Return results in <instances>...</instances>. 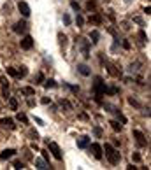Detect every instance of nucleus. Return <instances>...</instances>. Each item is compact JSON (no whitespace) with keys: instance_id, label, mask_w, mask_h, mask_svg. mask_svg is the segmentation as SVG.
<instances>
[{"instance_id":"nucleus-1","label":"nucleus","mask_w":151,"mask_h":170,"mask_svg":"<svg viewBox=\"0 0 151 170\" xmlns=\"http://www.w3.org/2000/svg\"><path fill=\"white\" fill-rule=\"evenodd\" d=\"M102 152H106V158L109 160V163H111V165H118V163H119V160H121L119 151H118L116 147H113L111 144H106V146L102 147Z\"/></svg>"},{"instance_id":"nucleus-2","label":"nucleus","mask_w":151,"mask_h":170,"mask_svg":"<svg viewBox=\"0 0 151 170\" xmlns=\"http://www.w3.org/2000/svg\"><path fill=\"white\" fill-rule=\"evenodd\" d=\"M106 90H107V86H106V82L102 81V77H95V82H93L95 96H102V95L106 93Z\"/></svg>"},{"instance_id":"nucleus-3","label":"nucleus","mask_w":151,"mask_h":170,"mask_svg":"<svg viewBox=\"0 0 151 170\" xmlns=\"http://www.w3.org/2000/svg\"><path fill=\"white\" fill-rule=\"evenodd\" d=\"M48 147H49V151H51V154L56 158L58 161L60 160H63V154H62V149H60V146H58L56 142H48Z\"/></svg>"},{"instance_id":"nucleus-4","label":"nucleus","mask_w":151,"mask_h":170,"mask_svg":"<svg viewBox=\"0 0 151 170\" xmlns=\"http://www.w3.org/2000/svg\"><path fill=\"white\" fill-rule=\"evenodd\" d=\"M76 42L81 46V49H83V56L90 58V40H86V39H76Z\"/></svg>"},{"instance_id":"nucleus-5","label":"nucleus","mask_w":151,"mask_h":170,"mask_svg":"<svg viewBox=\"0 0 151 170\" xmlns=\"http://www.w3.org/2000/svg\"><path fill=\"white\" fill-rule=\"evenodd\" d=\"M18 9H19V12H21L25 18H28V16L32 14V11H30V5H28L25 0H19V2H18Z\"/></svg>"},{"instance_id":"nucleus-6","label":"nucleus","mask_w":151,"mask_h":170,"mask_svg":"<svg viewBox=\"0 0 151 170\" xmlns=\"http://www.w3.org/2000/svg\"><path fill=\"white\" fill-rule=\"evenodd\" d=\"M19 44H21V49H26V51H28V49L34 47V39L30 37V35H25V37L21 39Z\"/></svg>"},{"instance_id":"nucleus-7","label":"nucleus","mask_w":151,"mask_h":170,"mask_svg":"<svg viewBox=\"0 0 151 170\" xmlns=\"http://www.w3.org/2000/svg\"><path fill=\"white\" fill-rule=\"evenodd\" d=\"M133 137H135V140H137V144L141 146V147H144L148 142H146V137H144V133L139 132V130H133Z\"/></svg>"},{"instance_id":"nucleus-8","label":"nucleus","mask_w":151,"mask_h":170,"mask_svg":"<svg viewBox=\"0 0 151 170\" xmlns=\"http://www.w3.org/2000/svg\"><path fill=\"white\" fill-rule=\"evenodd\" d=\"M90 147V151L93 152V156L97 160H102V146L100 144H92V146H88Z\"/></svg>"},{"instance_id":"nucleus-9","label":"nucleus","mask_w":151,"mask_h":170,"mask_svg":"<svg viewBox=\"0 0 151 170\" xmlns=\"http://www.w3.org/2000/svg\"><path fill=\"white\" fill-rule=\"evenodd\" d=\"M88 146H90V137L83 135V137L77 139V147H79V149H86Z\"/></svg>"},{"instance_id":"nucleus-10","label":"nucleus","mask_w":151,"mask_h":170,"mask_svg":"<svg viewBox=\"0 0 151 170\" xmlns=\"http://www.w3.org/2000/svg\"><path fill=\"white\" fill-rule=\"evenodd\" d=\"M0 125H2L4 128H7V130H14V128H16V125H14V121H12L11 117H4V119H0Z\"/></svg>"},{"instance_id":"nucleus-11","label":"nucleus","mask_w":151,"mask_h":170,"mask_svg":"<svg viewBox=\"0 0 151 170\" xmlns=\"http://www.w3.org/2000/svg\"><path fill=\"white\" fill-rule=\"evenodd\" d=\"M12 30H14V34H23V32L26 30V21H18V23L12 26Z\"/></svg>"},{"instance_id":"nucleus-12","label":"nucleus","mask_w":151,"mask_h":170,"mask_svg":"<svg viewBox=\"0 0 151 170\" xmlns=\"http://www.w3.org/2000/svg\"><path fill=\"white\" fill-rule=\"evenodd\" d=\"M14 154H16V149H5V151L0 152V160H2V161H5V160L12 158Z\"/></svg>"},{"instance_id":"nucleus-13","label":"nucleus","mask_w":151,"mask_h":170,"mask_svg":"<svg viewBox=\"0 0 151 170\" xmlns=\"http://www.w3.org/2000/svg\"><path fill=\"white\" fill-rule=\"evenodd\" d=\"M77 70H79V74H81V76H90V74H92L90 67H88V65H84V63H79V65H77Z\"/></svg>"},{"instance_id":"nucleus-14","label":"nucleus","mask_w":151,"mask_h":170,"mask_svg":"<svg viewBox=\"0 0 151 170\" xmlns=\"http://www.w3.org/2000/svg\"><path fill=\"white\" fill-rule=\"evenodd\" d=\"M35 167H37L39 170H46V169H49L51 165H48V163H46V160H42V158H37V160H35Z\"/></svg>"},{"instance_id":"nucleus-15","label":"nucleus","mask_w":151,"mask_h":170,"mask_svg":"<svg viewBox=\"0 0 151 170\" xmlns=\"http://www.w3.org/2000/svg\"><path fill=\"white\" fill-rule=\"evenodd\" d=\"M90 39H92V44H98V39H100L98 30H93V32L90 34Z\"/></svg>"},{"instance_id":"nucleus-16","label":"nucleus","mask_w":151,"mask_h":170,"mask_svg":"<svg viewBox=\"0 0 151 170\" xmlns=\"http://www.w3.org/2000/svg\"><path fill=\"white\" fill-rule=\"evenodd\" d=\"M7 100H9V107H11L12 111H16V109H18V100H16L14 96H9Z\"/></svg>"},{"instance_id":"nucleus-17","label":"nucleus","mask_w":151,"mask_h":170,"mask_svg":"<svg viewBox=\"0 0 151 170\" xmlns=\"http://www.w3.org/2000/svg\"><path fill=\"white\" fill-rule=\"evenodd\" d=\"M109 125L113 126V130H114V132H121V130H123V125H119L118 121H109Z\"/></svg>"},{"instance_id":"nucleus-18","label":"nucleus","mask_w":151,"mask_h":170,"mask_svg":"<svg viewBox=\"0 0 151 170\" xmlns=\"http://www.w3.org/2000/svg\"><path fill=\"white\" fill-rule=\"evenodd\" d=\"M44 86H46V88L49 90V88H56L58 84H56V81H55V79H48V81L44 82Z\"/></svg>"},{"instance_id":"nucleus-19","label":"nucleus","mask_w":151,"mask_h":170,"mask_svg":"<svg viewBox=\"0 0 151 170\" xmlns=\"http://www.w3.org/2000/svg\"><path fill=\"white\" fill-rule=\"evenodd\" d=\"M16 119H18V121H21V123H25V125L28 123V117H26V114H23V112H18Z\"/></svg>"},{"instance_id":"nucleus-20","label":"nucleus","mask_w":151,"mask_h":170,"mask_svg":"<svg viewBox=\"0 0 151 170\" xmlns=\"http://www.w3.org/2000/svg\"><path fill=\"white\" fill-rule=\"evenodd\" d=\"M7 74H9V76H12V77H19L18 70H16L14 67H7Z\"/></svg>"},{"instance_id":"nucleus-21","label":"nucleus","mask_w":151,"mask_h":170,"mask_svg":"<svg viewBox=\"0 0 151 170\" xmlns=\"http://www.w3.org/2000/svg\"><path fill=\"white\" fill-rule=\"evenodd\" d=\"M90 23H97L98 25V23H102V18L98 14H93V16H90Z\"/></svg>"},{"instance_id":"nucleus-22","label":"nucleus","mask_w":151,"mask_h":170,"mask_svg":"<svg viewBox=\"0 0 151 170\" xmlns=\"http://www.w3.org/2000/svg\"><path fill=\"white\" fill-rule=\"evenodd\" d=\"M76 23H77V26H83V23H84V18L77 12V16H76Z\"/></svg>"},{"instance_id":"nucleus-23","label":"nucleus","mask_w":151,"mask_h":170,"mask_svg":"<svg viewBox=\"0 0 151 170\" xmlns=\"http://www.w3.org/2000/svg\"><path fill=\"white\" fill-rule=\"evenodd\" d=\"M18 74H19V77H25L26 74H28V69H26V67H19Z\"/></svg>"},{"instance_id":"nucleus-24","label":"nucleus","mask_w":151,"mask_h":170,"mask_svg":"<svg viewBox=\"0 0 151 170\" xmlns=\"http://www.w3.org/2000/svg\"><path fill=\"white\" fill-rule=\"evenodd\" d=\"M21 93H25V95H34V93H35V90H34V88H23V90H21Z\"/></svg>"},{"instance_id":"nucleus-25","label":"nucleus","mask_w":151,"mask_h":170,"mask_svg":"<svg viewBox=\"0 0 151 170\" xmlns=\"http://www.w3.org/2000/svg\"><path fill=\"white\" fill-rule=\"evenodd\" d=\"M60 105H62V107H65V109H69V111L72 109V105H70V102H67V100H62V102H60Z\"/></svg>"},{"instance_id":"nucleus-26","label":"nucleus","mask_w":151,"mask_h":170,"mask_svg":"<svg viewBox=\"0 0 151 170\" xmlns=\"http://www.w3.org/2000/svg\"><path fill=\"white\" fill-rule=\"evenodd\" d=\"M86 7H88V11H95V7H97V4H95V0H90V2L86 4Z\"/></svg>"},{"instance_id":"nucleus-27","label":"nucleus","mask_w":151,"mask_h":170,"mask_svg":"<svg viewBox=\"0 0 151 170\" xmlns=\"http://www.w3.org/2000/svg\"><path fill=\"white\" fill-rule=\"evenodd\" d=\"M70 91H74V93H79V86H72V84H65Z\"/></svg>"},{"instance_id":"nucleus-28","label":"nucleus","mask_w":151,"mask_h":170,"mask_svg":"<svg viewBox=\"0 0 151 170\" xmlns=\"http://www.w3.org/2000/svg\"><path fill=\"white\" fill-rule=\"evenodd\" d=\"M58 39H60V46H65V40H67V37H65L63 34H58Z\"/></svg>"},{"instance_id":"nucleus-29","label":"nucleus","mask_w":151,"mask_h":170,"mask_svg":"<svg viewBox=\"0 0 151 170\" xmlns=\"http://www.w3.org/2000/svg\"><path fill=\"white\" fill-rule=\"evenodd\" d=\"M70 7H72L74 11H77V12H79V9H81V7H79V4H77L76 0H72V2H70Z\"/></svg>"},{"instance_id":"nucleus-30","label":"nucleus","mask_w":151,"mask_h":170,"mask_svg":"<svg viewBox=\"0 0 151 170\" xmlns=\"http://www.w3.org/2000/svg\"><path fill=\"white\" fill-rule=\"evenodd\" d=\"M0 82H2V86H4V88H9V81H7L4 76L0 77Z\"/></svg>"},{"instance_id":"nucleus-31","label":"nucleus","mask_w":151,"mask_h":170,"mask_svg":"<svg viewBox=\"0 0 151 170\" xmlns=\"http://www.w3.org/2000/svg\"><path fill=\"white\" fill-rule=\"evenodd\" d=\"M93 133L97 135V137H102V128H100V126H95V128H93Z\"/></svg>"},{"instance_id":"nucleus-32","label":"nucleus","mask_w":151,"mask_h":170,"mask_svg":"<svg viewBox=\"0 0 151 170\" xmlns=\"http://www.w3.org/2000/svg\"><path fill=\"white\" fill-rule=\"evenodd\" d=\"M128 104H130V105H133V107H139V102H137L135 98H132V96L128 98Z\"/></svg>"},{"instance_id":"nucleus-33","label":"nucleus","mask_w":151,"mask_h":170,"mask_svg":"<svg viewBox=\"0 0 151 170\" xmlns=\"http://www.w3.org/2000/svg\"><path fill=\"white\" fill-rule=\"evenodd\" d=\"M70 21H72V19H70L69 14H63V23H65V25H70Z\"/></svg>"},{"instance_id":"nucleus-34","label":"nucleus","mask_w":151,"mask_h":170,"mask_svg":"<svg viewBox=\"0 0 151 170\" xmlns=\"http://www.w3.org/2000/svg\"><path fill=\"white\" fill-rule=\"evenodd\" d=\"M139 39H141V42H142V44H144V42H146V34H144V32H142V30H141V32H139Z\"/></svg>"},{"instance_id":"nucleus-35","label":"nucleus","mask_w":151,"mask_h":170,"mask_svg":"<svg viewBox=\"0 0 151 170\" xmlns=\"http://www.w3.org/2000/svg\"><path fill=\"white\" fill-rule=\"evenodd\" d=\"M106 93H111V95L118 93V88H107V90H106Z\"/></svg>"},{"instance_id":"nucleus-36","label":"nucleus","mask_w":151,"mask_h":170,"mask_svg":"<svg viewBox=\"0 0 151 170\" xmlns=\"http://www.w3.org/2000/svg\"><path fill=\"white\" fill-rule=\"evenodd\" d=\"M14 169H25V165H23V163H21V161H14Z\"/></svg>"},{"instance_id":"nucleus-37","label":"nucleus","mask_w":151,"mask_h":170,"mask_svg":"<svg viewBox=\"0 0 151 170\" xmlns=\"http://www.w3.org/2000/svg\"><path fill=\"white\" fill-rule=\"evenodd\" d=\"M132 160H133V161H141V156H139L137 152H133V154H132Z\"/></svg>"},{"instance_id":"nucleus-38","label":"nucleus","mask_w":151,"mask_h":170,"mask_svg":"<svg viewBox=\"0 0 151 170\" xmlns=\"http://www.w3.org/2000/svg\"><path fill=\"white\" fill-rule=\"evenodd\" d=\"M123 47H125V49H130V42H128V40H123Z\"/></svg>"},{"instance_id":"nucleus-39","label":"nucleus","mask_w":151,"mask_h":170,"mask_svg":"<svg viewBox=\"0 0 151 170\" xmlns=\"http://www.w3.org/2000/svg\"><path fill=\"white\" fill-rule=\"evenodd\" d=\"M37 81L39 82H42V81H44V74H37ZM37 82V84H39Z\"/></svg>"},{"instance_id":"nucleus-40","label":"nucleus","mask_w":151,"mask_h":170,"mask_svg":"<svg viewBox=\"0 0 151 170\" xmlns=\"http://www.w3.org/2000/svg\"><path fill=\"white\" fill-rule=\"evenodd\" d=\"M35 123H37V125H40V126H42V125H44V121H42V119H40V117H35Z\"/></svg>"},{"instance_id":"nucleus-41","label":"nucleus","mask_w":151,"mask_h":170,"mask_svg":"<svg viewBox=\"0 0 151 170\" xmlns=\"http://www.w3.org/2000/svg\"><path fill=\"white\" fill-rule=\"evenodd\" d=\"M40 152H42V156H44L46 160H49V152H48V151H40Z\"/></svg>"},{"instance_id":"nucleus-42","label":"nucleus","mask_w":151,"mask_h":170,"mask_svg":"<svg viewBox=\"0 0 151 170\" xmlns=\"http://www.w3.org/2000/svg\"><path fill=\"white\" fill-rule=\"evenodd\" d=\"M42 104L48 105V104H51V100H49V98H42Z\"/></svg>"},{"instance_id":"nucleus-43","label":"nucleus","mask_w":151,"mask_h":170,"mask_svg":"<svg viewBox=\"0 0 151 170\" xmlns=\"http://www.w3.org/2000/svg\"><path fill=\"white\" fill-rule=\"evenodd\" d=\"M4 96H5V100H7V98H9V90H7V88H5V90H4Z\"/></svg>"},{"instance_id":"nucleus-44","label":"nucleus","mask_w":151,"mask_h":170,"mask_svg":"<svg viewBox=\"0 0 151 170\" xmlns=\"http://www.w3.org/2000/svg\"><path fill=\"white\" fill-rule=\"evenodd\" d=\"M133 21H135V23H139V25H142V19H141V18H133Z\"/></svg>"},{"instance_id":"nucleus-45","label":"nucleus","mask_w":151,"mask_h":170,"mask_svg":"<svg viewBox=\"0 0 151 170\" xmlns=\"http://www.w3.org/2000/svg\"><path fill=\"white\" fill-rule=\"evenodd\" d=\"M125 2H127V4H130V2H132V0H125Z\"/></svg>"}]
</instances>
